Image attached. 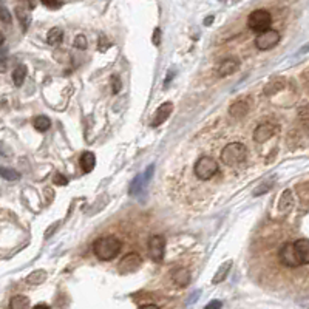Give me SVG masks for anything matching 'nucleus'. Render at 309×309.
<instances>
[{"label": "nucleus", "mask_w": 309, "mask_h": 309, "mask_svg": "<svg viewBox=\"0 0 309 309\" xmlns=\"http://www.w3.org/2000/svg\"><path fill=\"white\" fill-rule=\"evenodd\" d=\"M92 248H93L95 255L101 261H110L119 255V252L122 249V243L116 237L108 235V237H101V238L95 240Z\"/></svg>", "instance_id": "f257e3e1"}, {"label": "nucleus", "mask_w": 309, "mask_h": 309, "mask_svg": "<svg viewBox=\"0 0 309 309\" xmlns=\"http://www.w3.org/2000/svg\"><path fill=\"white\" fill-rule=\"evenodd\" d=\"M246 157H248V148L241 142H230L221 151V161L229 167L245 163Z\"/></svg>", "instance_id": "f03ea898"}, {"label": "nucleus", "mask_w": 309, "mask_h": 309, "mask_svg": "<svg viewBox=\"0 0 309 309\" xmlns=\"http://www.w3.org/2000/svg\"><path fill=\"white\" fill-rule=\"evenodd\" d=\"M193 172L198 180L201 181H209L212 180L216 172H218V163L212 157H201L193 167Z\"/></svg>", "instance_id": "7ed1b4c3"}, {"label": "nucleus", "mask_w": 309, "mask_h": 309, "mask_svg": "<svg viewBox=\"0 0 309 309\" xmlns=\"http://www.w3.org/2000/svg\"><path fill=\"white\" fill-rule=\"evenodd\" d=\"M248 25L252 31L261 33L271 28L272 25V16L266 10H255L248 17Z\"/></svg>", "instance_id": "20e7f679"}, {"label": "nucleus", "mask_w": 309, "mask_h": 309, "mask_svg": "<svg viewBox=\"0 0 309 309\" xmlns=\"http://www.w3.org/2000/svg\"><path fill=\"white\" fill-rule=\"evenodd\" d=\"M278 42H280V33L269 28V30H266V31L258 33V36H257V39H255V47H257L260 51H268V50L274 48Z\"/></svg>", "instance_id": "39448f33"}, {"label": "nucleus", "mask_w": 309, "mask_h": 309, "mask_svg": "<svg viewBox=\"0 0 309 309\" xmlns=\"http://www.w3.org/2000/svg\"><path fill=\"white\" fill-rule=\"evenodd\" d=\"M164 248H166V238L163 235H153L148 238V254L151 260L157 263H161L164 258Z\"/></svg>", "instance_id": "423d86ee"}, {"label": "nucleus", "mask_w": 309, "mask_h": 309, "mask_svg": "<svg viewBox=\"0 0 309 309\" xmlns=\"http://www.w3.org/2000/svg\"><path fill=\"white\" fill-rule=\"evenodd\" d=\"M141 263H142L141 255L136 254V252H130V254H127V255L119 261V264H118V271H119V274L127 275V274L136 272V271L139 269Z\"/></svg>", "instance_id": "0eeeda50"}, {"label": "nucleus", "mask_w": 309, "mask_h": 309, "mask_svg": "<svg viewBox=\"0 0 309 309\" xmlns=\"http://www.w3.org/2000/svg\"><path fill=\"white\" fill-rule=\"evenodd\" d=\"M275 133H278V125L272 124V122H264L257 125V128L254 130V141L258 144H263L266 141H269Z\"/></svg>", "instance_id": "6e6552de"}, {"label": "nucleus", "mask_w": 309, "mask_h": 309, "mask_svg": "<svg viewBox=\"0 0 309 309\" xmlns=\"http://www.w3.org/2000/svg\"><path fill=\"white\" fill-rule=\"evenodd\" d=\"M278 260L286 268H298L300 266V263L295 257V252H294V243H286L281 246V249L278 251Z\"/></svg>", "instance_id": "1a4fd4ad"}, {"label": "nucleus", "mask_w": 309, "mask_h": 309, "mask_svg": "<svg viewBox=\"0 0 309 309\" xmlns=\"http://www.w3.org/2000/svg\"><path fill=\"white\" fill-rule=\"evenodd\" d=\"M294 252L300 266L309 264V240L307 238H300L294 241Z\"/></svg>", "instance_id": "9d476101"}, {"label": "nucleus", "mask_w": 309, "mask_h": 309, "mask_svg": "<svg viewBox=\"0 0 309 309\" xmlns=\"http://www.w3.org/2000/svg\"><path fill=\"white\" fill-rule=\"evenodd\" d=\"M153 170H154V166H148L147 170H145V173L138 175V176L131 181L130 189H128V193H130V195H136V193H139V192L144 189V186L147 184V181L150 180V175L153 173Z\"/></svg>", "instance_id": "9b49d317"}, {"label": "nucleus", "mask_w": 309, "mask_h": 309, "mask_svg": "<svg viewBox=\"0 0 309 309\" xmlns=\"http://www.w3.org/2000/svg\"><path fill=\"white\" fill-rule=\"evenodd\" d=\"M172 112H173V104H172V102L163 104V105L157 110V113H154V118L151 119V127H158V125L164 124V122L169 119V116L172 115Z\"/></svg>", "instance_id": "f8f14e48"}, {"label": "nucleus", "mask_w": 309, "mask_h": 309, "mask_svg": "<svg viewBox=\"0 0 309 309\" xmlns=\"http://www.w3.org/2000/svg\"><path fill=\"white\" fill-rule=\"evenodd\" d=\"M238 68H240V62L237 59H234V57H229V59H226V60H223L219 63L216 73H218V76L224 77V76H229L232 73H235Z\"/></svg>", "instance_id": "ddd939ff"}, {"label": "nucleus", "mask_w": 309, "mask_h": 309, "mask_svg": "<svg viewBox=\"0 0 309 309\" xmlns=\"http://www.w3.org/2000/svg\"><path fill=\"white\" fill-rule=\"evenodd\" d=\"M249 107H251V104H249L248 99L237 101V102H234V104H232V105L229 107V113H230L232 118H243V116L248 115Z\"/></svg>", "instance_id": "4468645a"}, {"label": "nucleus", "mask_w": 309, "mask_h": 309, "mask_svg": "<svg viewBox=\"0 0 309 309\" xmlns=\"http://www.w3.org/2000/svg\"><path fill=\"white\" fill-rule=\"evenodd\" d=\"M172 280L180 288H186L190 283V272H189V269H186V268H176L172 272Z\"/></svg>", "instance_id": "2eb2a0df"}, {"label": "nucleus", "mask_w": 309, "mask_h": 309, "mask_svg": "<svg viewBox=\"0 0 309 309\" xmlns=\"http://www.w3.org/2000/svg\"><path fill=\"white\" fill-rule=\"evenodd\" d=\"M95 166H96V157H95V153H92V151L82 153V157H81V167H82V170H84L85 173H90V172L95 169Z\"/></svg>", "instance_id": "dca6fc26"}, {"label": "nucleus", "mask_w": 309, "mask_h": 309, "mask_svg": "<svg viewBox=\"0 0 309 309\" xmlns=\"http://www.w3.org/2000/svg\"><path fill=\"white\" fill-rule=\"evenodd\" d=\"M27 77V67L25 65H17L16 70L13 71V82L16 87H22V84L25 82Z\"/></svg>", "instance_id": "f3484780"}, {"label": "nucleus", "mask_w": 309, "mask_h": 309, "mask_svg": "<svg viewBox=\"0 0 309 309\" xmlns=\"http://www.w3.org/2000/svg\"><path fill=\"white\" fill-rule=\"evenodd\" d=\"M16 16H17V19H19V22H20L24 31H27L28 27H30V24H31V16H30L28 10L22 8V7H17V8H16Z\"/></svg>", "instance_id": "a211bd4d"}, {"label": "nucleus", "mask_w": 309, "mask_h": 309, "mask_svg": "<svg viewBox=\"0 0 309 309\" xmlns=\"http://www.w3.org/2000/svg\"><path fill=\"white\" fill-rule=\"evenodd\" d=\"M62 39H63V31L60 30V28H51L50 31H48V36H47V42L50 43V45H59L60 42H62Z\"/></svg>", "instance_id": "6ab92c4d"}, {"label": "nucleus", "mask_w": 309, "mask_h": 309, "mask_svg": "<svg viewBox=\"0 0 309 309\" xmlns=\"http://www.w3.org/2000/svg\"><path fill=\"white\" fill-rule=\"evenodd\" d=\"M28 306H30V298L25 297V295H16L10 301V307L11 309H25Z\"/></svg>", "instance_id": "aec40b11"}, {"label": "nucleus", "mask_w": 309, "mask_h": 309, "mask_svg": "<svg viewBox=\"0 0 309 309\" xmlns=\"http://www.w3.org/2000/svg\"><path fill=\"white\" fill-rule=\"evenodd\" d=\"M292 192L291 190H284L283 195H281V200H280V204H278V209L281 212H288L291 207H292Z\"/></svg>", "instance_id": "412c9836"}, {"label": "nucleus", "mask_w": 309, "mask_h": 309, "mask_svg": "<svg viewBox=\"0 0 309 309\" xmlns=\"http://www.w3.org/2000/svg\"><path fill=\"white\" fill-rule=\"evenodd\" d=\"M33 125L37 131H47L50 127H51V121L47 118V116H37L34 121H33Z\"/></svg>", "instance_id": "4be33fe9"}, {"label": "nucleus", "mask_w": 309, "mask_h": 309, "mask_svg": "<svg viewBox=\"0 0 309 309\" xmlns=\"http://www.w3.org/2000/svg\"><path fill=\"white\" fill-rule=\"evenodd\" d=\"M0 176L7 181H17L20 180V173L14 169H8V167H0Z\"/></svg>", "instance_id": "5701e85b"}, {"label": "nucleus", "mask_w": 309, "mask_h": 309, "mask_svg": "<svg viewBox=\"0 0 309 309\" xmlns=\"http://www.w3.org/2000/svg\"><path fill=\"white\" fill-rule=\"evenodd\" d=\"M45 278H47V272L45 271H34L33 274L28 275L27 283H30V284H40L42 281H45Z\"/></svg>", "instance_id": "b1692460"}, {"label": "nucleus", "mask_w": 309, "mask_h": 309, "mask_svg": "<svg viewBox=\"0 0 309 309\" xmlns=\"http://www.w3.org/2000/svg\"><path fill=\"white\" fill-rule=\"evenodd\" d=\"M230 266H232V263H230V261H227V263L221 264V268L218 269L216 275L213 277V283H215V284H216V283H221V281H223V280L227 277V272H229Z\"/></svg>", "instance_id": "393cba45"}, {"label": "nucleus", "mask_w": 309, "mask_h": 309, "mask_svg": "<svg viewBox=\"0 0 309 309\" xmlns=\"http://www.w3.org/2000/svg\"><path fill=\"white\" fill-rule=\"evenodd\" d=\"M0 20H2L4 24H7V25H10V24H11L13 16H11V13L8 11V8H5V7H0Z\"/></svg>", "instance_id": "a878e982"}, {"label": "nucleus", "mask_w": 309, "mask_h": 309, "mask_svg": "<svg viewBox=\"0 0 309 309\" xmlns=\"http://www.w3.org/2000/svg\"><path fill=\"white\" fill-rule=\"evenodd\" d=\"M74 47H76V48H81V50L87 48V39H85L84 36H76V39H74Z\"/></svg>", "instance_id": "bb28decb"}, {"label": "nucleus", "mask_w": 309, "mask_h": 309, "mask_svg": "<svg viewBox=\"0 0 309 309\" xmlns=\"http://www.w3.org/2000/svg\"><path fill=\"white\" fill-rule=\"evenodd\" d=\"M40 2L45 5V7H48V8H53V10H56V8H60V5H62V2L60 0H40Z\"/></svg>", "instance_id": "cd10ccee"}, {"label": "nucleus", "mask_w": 309, "mask_h": 309, "mask_svg": "<svg viewBox=\"0 0 309 309\" xmlns=\"http://www.w3.org/2000/svg\"><path fill=\"white\" fill-rule=\"evenodd\" d=\"M53 183H54L56 186H67L68 180H67L63 175H60V173H54V176H53Z\"/></svg>", "instance_id": "c85d7f7f"}, {"label": "nucleus", "mask_w": 309, "mask_h": 309, "mask_svg": "<svg viewBox=\"0 0 309 309\" xmlns=\"http://www.w3.org/2000/svg\"><path fill=\"white\" fill-rule=\"evenodd\" d=\"M112 87H113V93L116 95V93H119V90H121V87H122V84H121V79L118 76H113V79H112Z\"/></svg>", "instance_id": "c756f323"}, {"label": "nucleus", "mask_w": 309, "mask_h": 309, "mask_svg": "<svg viewBox=\"0 0 309 309\" xmlns=\"http://www.w3.org/2000/svg\"><path fill=\"white\" fill-rule=\"evenodd\" d=\"M221 306H223L221 301H210L206 307H207V309H212V307H216V309H218V307H221Z\"/></svg>", "instance_id": "7c9ffc66"}, {"label": "nucleus", "mask_w": 309, "mask_h": 309, "mask_svg": "<svg viewBox=\"0 0 309 309\" xmlns=\"http://www.w3.org/2000/svg\"><path fill=\"white\" fill-rule=\"evenodd\" d=\"M56 227H57V224H54V226H51L47 232H45V238H48L50 235H51V232H54L56 230Z\"/></svg>", "instance_id": "2f4dec72"}, {"label": "nucleus", "mask_w": 309, "mask_h": 309, "mask_svg": "<svg viewBox=\"0 0 309 309\" xmlns=\"http://www.w3.org/2000/svg\"><path fill=\"white\" fill-rule=\"evenodd\" d=\"M154 45H160V30L154 31V39H153Z\"/></svg>", "instance_id": "473e14b6"}, {"label": "nucleus", "mask_w": 309, "mask_h": 309, "mask_svg": "<svg viewBox=\"0 0 309 309\" xmlns=\"http://www.w3.org/2000/svg\"><path fill=\"white\" fill-rule=\"evenodd\" d=\"M303 79H304V82H306V84L309 85V68H307V70H306V71L303 73Z\"/></svg>", "instance_id": "72a5a7b5"}, {"label": "nucleus", "mask_w": 309, "mask_h": 309, "mask_svg": "<svg viewBox=\"0 0 309 309\" xmlns=\"http://www.w3.org/2000/svg\"><path fill=\"white\" fill-rule=\"evenodd\" d=\"M141 307H158V304H154V303H142Z\"/></svg>", "instance_id": "f704fd0d"}, {"label": "nucleus", "mask_w": 309, "mask_h": 309, "mask_svg": "<svg viewBox=\"0 0 309 309\" xmlns=\"http://www.w3.org/2000/svg\"><path fill=\"white\" fill-rule=\"evenodd\" d=\"M7 70V62L5 60H0V73H4Z\"/></svg>", "instance_id": "c9c22d12"}, {"label": "nucleus", "mask_w": 309, "mask_h": 309, "mask_svg": "<svg viewBox=\"0 0 309 309\" xmlns=\"http://www.w3.org/2000/svg\"><path fill=\"white\" fill-rule=\"evenodd\" d=\"M212 22H213V16H209V17L204 20V25H210Z\"/></svg>", "instance_id": "e433bc0d"}, {"label": "nucleus", "mask_w": 309, "mask_h": 309, "mask_svg": "<svg viewBox=\"0 0 309 309\" xmlns=\"http://www.w3.org/2000/svg\"><path fill=\"white\" fill-rule=\"evenodd\" d=\"M5 57H7V51L0 50V60H5Z\"/></svg>", "instance_id": "4c0bfd02"}, {"label": "nucleus", "mask_w": 309, "mask_h": 309, "mask_svg": "<svg viewBox=\"0 0 309 309\" xmlns=\"http://www.w3.org/2000/svg\"><path fill=\"white\" fill-rule=\"evenodd\" d=\"M4 42H5V36H4V33H2V31H0V47L4 45Z\"/></svg>", "instance_id": "58836bf2"}, {"label": "nucleus", "mask_w": 309, "mask_h": 309, "mask_svg": "<svg viewBox=\"0 0 309 309\" xmlns=\"http://www.w3.org/2000/svg\"><path fill=\"white\" fill-rule=\"evenodd\" d=\"M34 307H36V309H37V307H50V306H48V304H47V303H37V304H36V306H34Z\"/></svg>", "instance_id": "ea45409f"}]
</instances>
